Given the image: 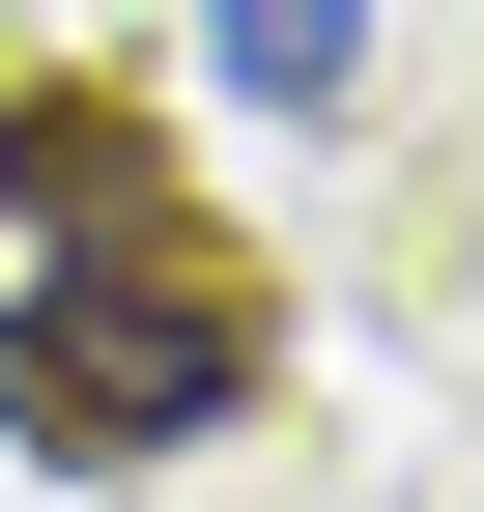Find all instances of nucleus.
<instances>
[{"mask_svg": "<svg viewBox=\"0 0 484 512\" xmlns=\"http://www.w3.org/2000/svg\"><path fill=\"white\" fill-rule=\"evenodd\" d=\"M257 342L285 313L228 285L200 228H86V256H29V313H0V427H29L57 484H143V456H200V427H257Z\"/></svg>", "mask_w": 484, "mask_h": 512, "instance_id": "nucleus-1", "label": "nucleus"}, {"mask_svg": "<svg viewBox=\"0 0 484 512\" xmlns=\"http://www.w3.org/2000/svg\"><path fill=\"white\" fill-rule=\"evenodd\" d=\"M0 200H29V256H86V228H171V143H143L114 86H29V114H0Z\"/></svg>", "mask_w": 484, "mask_h": 512, "instance_id": "nucleus-2", "label": "nucleus"}, {"mask_svg": "<svg viewBox=\"0 0 484 512\" xmlns=\"http://www.w3.org/2000/svg\"><path fill=\"white\" fill-rule=\"evenodd\" d=\"M200 57L257 114H342V86H371V0H200Z\"/></svg>", "mask_w": 484, "mask_h": 512, "instance_id": "nucleus-3", "label": "nucleus"}]
</instances>
